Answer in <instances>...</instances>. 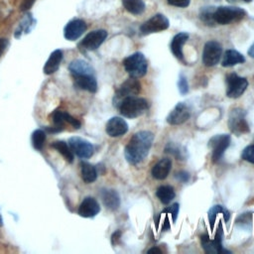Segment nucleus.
Wrapping results in <instances>:
<instances>
[{
	"instance_id": "nucleus-45",
	"label": "nucleus",
	"mask_w": 254,
	"mask_h": 254,
	"mask_svg": "<svg viewBox=\"0 0 254 254\" xmlns=\"http://www.w3.org/2000/svg\"><path fill=\"white\" fill-rule=\"evenodd\" d=\"M3 225V219H2V216L0 215V226Z\"/></svg>"
},
{
	"instance_id": "nucleus-21",
	"label": "nucleus",
	"mask_w": 254,
	"mask_h": 254,
	"mask_svg": "<svg viewBox=\"0 0 254 254\" xmlns=\"http://www.w3.org/2000/svg\"><path fill=\"white\" fill-rule=\"evenodd\" d=\"M101 199L104 205L110 210H116L120 205V197L116 190H102Z\"/></svg>"
},
{
	"instance_id": "nucleus-13",
	"label": "nucleus",
	"mask_w": 254,
	"mask_h": 254,
	"mask_svg": "<svg viewBox=\"0 0 254 254\" xmlns=\"http://www.w3.org/2000/svg\"><path fill=\"white\" fill-rule=\"evenodd\" d=\"M107 37L105 30H95L88 33L81 41V47L87 51H94L104 42Z\"/></svg>"
},
{
	"instance_id": "nucleus-2",
	"label": "nucleus",
	"mask_w": 254,
	"mask_h": 254,
	"mask_svg": "<svg viewBox=\"0 0 254 254\" xmlns=\"http://www.w3.org/2000/svg\"><path fill=\"white\" fill-rule=\"evenodd\" d=\"M117 107L124 117L132 119L143 115L149 108V103L144 98L130 96L123 99Z\"/></svg>"
},
{
	"instance_id": "nucleus-30",
	"label": "nucleus",
	"mask_w": 254,
	"mask_h": 254,
	"mask_svg": "<svg viewBox=\"0 0 254 254\" xmlns=\"http://www.w3.org/2000/svg\"><path fill=\"white\" fill-rule=\"evenodd\" d=\"M46 140V133L43 130H35L32 134V144L35 149L41 150Z\"/></svg>"
},
{
	"instance_id": "nucleus-4",
	"label": "nucleus",
	"mask_w": 254,
	"mask_h": 254,
	"mask_svg": "<svg viewBox=\"0 0 254 254\" xmlns=\"http://www.w3.org/2000/svg\"><path fill=\"white\" fill-rule=\"evenodd\" d=\"M246 12L238 7L232 6H220L214 9L213 19L216 24L228 25L232 22H237L243 19Z\"/></svg>"
},
{
	"instance_id": "nucleus-18",
	"label": "nucleus",
	"mask_w": 254,
	"mask_h": 254,
	"mask_svg": "<svg viewBox=\"0 0 254 254\" xmlns=\"http://www.w3.org/2000/svg\"><path fill=\"white\" fill-rule=\"evenodd\" d=\"M100 211V206L97 200L91 196L85 197L79 205L78 214L82 217H93Z\"/></svg>"
},
{
	"instance_id": "nucleus-10",
	"label": "nucleus",
	"mask_w": 254,
	"mask_h": 254,
	"mask_svg": "<svg viewBox=\"0 0 254 254\" xmlns=\"http://www.w3.org/2000/svg\"><path fill=\"white\" fill-rule=\"evenodd\" d=\"M230 144V136L227 134H218L210 138L208 147L212 150V161L218 162L224 154V151Z\"/></svg>"
},
{
	"instance_id": "nucleus-27",
	"label": "nucleus",
	"mask_w": 254,
	"mask_h": 254,
	"mask_svg": "<svg viewBox=\"0 0 254 254\" xmlns=\"http://www.w3.org/2000/svg\"><path fill=\"white\" fill-rule=\"evenodd\" d=\"M81 177L82 180L86 184H90L94 182L97 178V171L94 166H92L89 163L82 162L81 163Z\"/></svg>"
},
{
	"instance_id": "nucleus-31",
	"label": "nucleus",
	"mask_w": 254,
	"mask_h": 254,
	"mask_svg": "<svg viewBox=\"0 0 254 254\" xmlns=\"http://www.w3.org/2000/svg\"><path fill=\"white\" fill-rule=\"evenodd\" d=\"M213 12L214 8L213 7H204L200 10V19L202 22H204L206 25L210 26L213 25L214 19H213Z\"/></svg>"
},
{
	"instance_id": "nucleus-12",
	"label": "nucleus",
	"mask_w": 254,
	"mask_h": 254,
	"mask_svg": "<svg viewBox=\"0 0 254 254\" xmlns=\"http://www.w3.org/2000/svg\"><path fill=\"white\" fill-rule=\"evenodd\" d=\"M68 145L76 156L82 159L90 158L93 154V146L88 141L79 138V137H72L68 140Z\"/></svg>"
},
{
	"instance_id": "nucleus-39",
	"label": "nucleus",
	"mask_w": 254,
	"mask_h": 254,
	"mask_svg": "<svg viewBox=\"0 0 254 254\" xmlns=\"http://www.w3.org/2000/svg\"><path fill=\"white\" fill-rule=\"evenodd\" d=\"M120 237H121V231H115L113 234H112V236H111V242H112V244L113 245H116L118 242H119V240H120Z\"/></svg>"
},
{
	"instance_id": "nucleus-28",
	"label": "nucleus",
	"mask_w": 254,
	"mask_h": 254,
	"mask_svg": "<svg viewBox=\"0 0 254 254\" xmlns=\"http://www.w3.org/2000/svg\"><path fill=\"white\" fill-rule=\"evenodd\" d=\"M218 213H222L223 214V217H224V220L227 221L230 217V213L229 211L224 208L222 205H213L209 210H208V220H209V225H210V228L212 229L213 228V225H214V222H215V219H216V215Z\"/></svg>"
},
{
	"instance_id": "nucleus-33",
	"label": "nucleus",
	"mask_w": 254,
	"mask_h": 254,
	"mask_svg": "<svg viewBox=\"0 0 254 254\" xmlns=\"http://www.w3.org/2000/svg\"><path fill=\"white\" fill-rule=\"evenodd\" d=\"M178 87H179V90L181 92V94H187L188 91H189V84H188V80H187V77L181 73L180 76H179V80H178Z\"/></svg>"
},
{
	"instance_id": "nucleus-41",
	"label": "nucleus",
	"mask_w": 254,
	"mask_h": 254,
	"mask_svg": "<svg viewBox=\"0 0 254 254\" xmlns=\"http://www.w3.org/2000/svg\"><path fill=\"white\" fill-rule=\"evenodd\" d=\"M177 178L183 182H187L189 180V174L186 172H180L177 174Z\"/></svg>"
},
{
	"instance_id": "nucleus-47",
	"label": "nucleus",
	"mask_w": 254,
	"mask_h": 254,
	"mask_svg": "<svg viewBox=\"0 0 254 254\" xmlns=\"http://www.w3.org/2000/svg\"><path fill=\"white\" fill-rule=\"evenodd\" d=\"M242 1H244V2H247V3H248V2H251L252 0H242Z\"/></svg>"
},
{
	"instance_id": "nucleus-29",
	"label": "nucleus",
	"mask_w": 254,
	"mask_h": 254,
	"mask_svg": "<svg viewBox=\"0 0 254 254\" xmlns=\"http://www.w3.org/2000/svg\"><path fill=\"white\" fill-rule=\"evenodd\" d=\"M52 146L59 151V153L69 163L73 161V154L68 144H66L64 141H56L53 142Z\"/></svg>"
},
{
	"instance_id": "nucleus-6",
	"label": "nucleus",
	"mask_w": 254,
	"mask_h": 254,
	"mask_svg": "<svg viewBox=\"0 0 254 254\" xmlns=\"http://www.w3.org/2000/svg\"><path fill=\"white\" fill-rule=\"evenodd\" d=\"M226 95L230 98H238L243 94L248 86V81L245 77L239 76L237 73L232 72L227 74L226 78Z\"/></svg>"
},
{
	"instance_id": "nucleus-20",
	"label": "nucleus",
	"mask_w": 254,
	"mask_h": 254,
	"mask_svg": "<svg viewBox=\"0 0 254 254\" xmlns=\"http://www.w3.org/2000/svg\"><path fill=\"white\" fill-rule=\"evenodd\" d=\"M172 168V161L169 158L161 159L152 168V176L157 180H164L168 177Z\"/></svg>"
},
{
	"instance_id": "nucleus-7",
	"label": "nucleus",
	"mask_w": 254,
	"mask_h": 254,
	"mask_svg": "<svg viewBox=\"0 0 254 254\" xmlns=\"http://www.w3.org/2000/svg\"><path fill=\"white\" fill-rule=\"evenodd\" d=\"M228 127L230 131L236 135L249 132V126L245 119V112L241 108H234L228 116Z\"/></svg>"
},
{
	"instance_id": "nucleus-38",
	"label": "nucleus",
	"mask_w": 254,
	"mask_h": 254,
	"mask_svg": "<svg viewBox=\"0 0 254 254\" xmlns=\"http://www.w3.org/2000/svg\"><path fill=\"white\" fill-rule=\"evenodd\" d=\"M35 1L36 0H22L21 6H20L21 11H26V10L30 9L33 6V4L35 3Z\"/></svg>"
},
{
	"instance_id": "nucleus-5",
	"label": "nucleus",
	"mask_w": 254,
	"mask_h": 254,
	"mask_svg": "<svg viewBox=\"0 0 254 254\" xmlns=\"http://www.w3.org/2000/svg\"><path fill=\"white\" fill-rule=\"evenodd\" d=\"M140 91H141L140 82L137 80V78L130 76V78L126 79L120 85V87L116 90L113 98L114 105L117 107L123 99L130 96H136L137 94L140 93Z\"/></svg>"
},
{
	"instance_id": "nucleus-8",
	"label": "nucleus",
	"mask_w": 254,
	"mask_h": 254,
	"mask_svg": "<svg viewBox=\"0 0 254 254\" xmlns=\"http://www.w3.org/2000/svg\"><path fill=\"white\" fill-rule=\"evenodd\" d=\"M169 25H170V22L165 15L156 14L141 25L140 34L149 35L153 33H158L168 29Z\"/></svg>"
},
{
	"instance_id": "nucleus-22",
	"label": "nucleus",
	"mask_w": 254,
	"mask_h": 254,
	"mask_svg": "<svg viewBox=\"0 0 254 254\" xmlns=\"http://www.w3.org/2000/svg\"><path fill=\"white\" fill-rule=\"evenodd\" d=\"M63 60V52L61 50H56L54 51L49 60L46 62L45 66H44V72L46 74H52L54 73L60 66V64Z\"/></svg>"
},
{
	"instance_id": "nucleus-24",
	"label": "nucleus",
	"mask_w": 254,
	"mask_h": 254,
	"mask_svg": "<svg viewBox=\"0 0 254 254\" xmlns=\"http://www.w3.org/2000/svg\"><path fill=\"white\" fill-rule=\"evenodd\" d=\"M68 68L72 75L83 74V73H94L93 68L90 66V64L82 60H75L71 62L68 65Z\"/></svg>"
},
{
	"instance_id": "nucleus-11",
	"label": "nucleus",
	"mask_w": 254,
	"mask_h": 254,
	"mask_svg": "<svg viewBox=\"0 0 254 254\" xmlns=\"http://www.w3.org/2000/svg\"><path fill=\"white\" fill-rule=\"evenodd\" d=\"M221 237H222V228L219 224V228L217 229L216 235L213 239H210L207 234H203L200 237L201 245L204 251L208 254H220V253H229L227 250L222 248L221 245Z\"/></svg>"
},
{
	"instance_id": "nucleus-23",
	"label": "nucleus",
	"mask_w": 254,
	"mask_h": 254,
	"mask_svg": "<svg viewBox=\"0 0 254 254\" xmlns=\"http://www.w3.org/2000/svg\"><path fill=\"white\" fill-rule=\"evenodd\" d=\"M244 62H245V58L242 54H240L239 52H237L235 50L230 49L224 53L221 64L224 67H228V66H233L238 64H242Z\"/></svg>"
},
{
	"instance_id": "nucleus-17",
	"label": "nucleus",
	"mask_w": 254,
	"mask_h": 254,
	"mask_svg": "<svg viewBox=\"0 0 254 254\" xmlns=\"http://www.w3.org/2000/svg\"><path fill=\"white\" fill-rule=\"evenodd\" d=\"M74 84L78 88L87 90L89 92H95L97 89V82L94 73H83L72 75Z\"/></svg>"
},
{
	"instance_id": "nucleus-14",
	"label": "nucleus",
	"mask_w": 254,
	"mask_h": 254,
	"mask_svg": "<svg viewBox=\"0 0 254 254\" xmlns=\"http://www.w3.org/2000/svg\"><path fill=\"white\" fill-rule=\"evenodd\" d=\"M190 115L189 107L184 102H179L167 116V122L171 125H179L186 122Z\"/></svg>"
},
{
	"instance_id": "nucleus-43",
	"label": "nucleus",
	"mask_w": 254,
	"mask_h": 254,
	"mask_svg": "<svg viewBox=\"0 0 254 254\" xmlns=\"http://www.w3.org/2000/svg\"><path fill=\"white\" fill-rule=\"evenodd\" d=\"M248 55L254 59V43L251 45V47L248 50Z\"/></svg>"
},
{
	"instance_id": "nucleus-1",
	"label": "nucleus",
	"mask_w": 254,
	"mask_h": 254,
	"mask_svg": "<svg viewBox=\"0 0 254 254\" xmlns=\"http://www.w3.org/2000/svg\"><path fill=\"white\" fill-rule=\"evenodd\" d=\"M154 141V135L150 131H139L135 133L125 147L124 155L127 162L137 165L144 161Z\"/></svg>"
},
{
	"instance_id": "nucleus-25",
	"label": "nucleus",
	"mask_w": 254,
	"mask_h": 254,
	"mask_svg": "<svg viewBox=\"0 0 254 254\" xmlns=\"http://www.w3.org/2000/svg\"><path fill=\"white\" fill-rule=\"evenodd\" d=\"M123 7L133 15H140L145 11V3L143 0H122Z\"/></svg>"
},
{
	"instance_id": "nucleus-19",
	"label": "nucleus",
	"mask_w": 254,
	"mask_h": 254,
	"mask_svg": "<svg viewBox=\"0 0 254 254\" xmlns=\"http://www.w3.org/2000/svg\"><path fill=\"white\" fill-rule=\"evenodd\" d=\"M188 39H189V34L182 32L177 34L171 42V51L173 55L183 63H186L184 59V54H183V46L188 41Z\"/></svg>"
},
{
	"instance_id": "nucleus-16",
	"label": "nucleus",
	"mask_w": 254,
	"mask_h": 254,
	"mask_svg": "<svg viewBox=\"0 0 254 254\" xmlns=\"http://www.w3.org/2000/svg\"><path fill=\"white\" fill-rule=\"evenodd\" d=\"M105 130L110 137H119L128 131V124L123 118L115 116L107 121Z\"/></svg>"
},
{
	"instance_id": "nucleus-35",
	"label": "nucleus",
	"mask_w": 254,
	"mask_h": 254,
	"mask_svg": "<svg viewBox=\"0 0 254 254\" xmlns=\"http://www.w3.org/2000/svg\"><path fill=\"white\" fill-rule=\"evenodd\" d=\"M63 119L64 122H67L68 124L72 125L74 128H79L80 127V123L78 120H76L75 118H73L72 116H70L68 113L63 111Z\"/></svg>"
},
{
	"instance_id": "nucleus-37",
	"label": "nucleus",
	"mask_w": 254,
	"mask_h": 254,
	"mask_svg": "<svg viewBox=\"0 0 254 254\" xmlns=\"http://www.w3.org/2000/svg\"><path fill=\"white\" fill-rule=\"evenodd\" d=\"M167 2L175 7H180V8H186L190 5V0H167Z\"/></svg>"
},
{
	"instance_id": "nucleus-42",
	"label": "nucleus",
	"mask_w": 254,
	"mask_h": 254,
	"mask_svg": "<svg viewBox=\"0 0 254 254\" xmlns=\"http://www.w3.org/2000/svg\"><path fill=\"white\" fill-rule=\"evenodd\" d=\"M147 253L148 254H161L162 253V251H161V249H159L158 247H152L151 249H149L148 251H147Z\"/></svg>"
},
{
	"instance_id": "nucleus-9",
	"label": "nucleus",
	"mask_w": 254,
	"mask_h": 254,
	"mask_svg": "<svg viewBox=\"0 0 254 254\" xmlns=\"http://www.w3.org/2000/svg\"><path fill=\"white\" fill-rule=\"evenodd\" d=\"M222 54V47L216 41H208L205 43L202 51V63L205 66H213L218 64Z\"/></svg>"
},
{
	"instance_id": "nucleus-3",
	"label": "nucleus",
	"mask_w": 254,
	"mask_h": 254,
	"mask_svg": "<svg viewBox=\"0 0 254 254\" xmlns=\"http://www.w3.org/2000/svg\"><path fill=\"white\" fill-rule=\"evenodd\" d=\"M123 65L128 74L134 78L144 76L148 69L147 60L140 52H136L125 58L123 61Z\"/></svg>"
},
{
	"instance_id": "nucleus-34",
	"label": "nucleus",
	"mask_w": 254,
	"mask_h": 254,
	"mask_svg": "<svg viewBox=\"0 0 254 254\" xmlns=\"http://www.w3.org/2000/svg\"><path fill=\"white\" fill-rule=\"evenodd\" d=\"M236 223L238 225H241V226H251V213H243L241 214L237 220H236Z\"/></svg>"
},
{
	"instance_id": "nucleus-46",
	"label": "nucleus",
	"mask_w": 254,
	"mask_h": 254,
	"mask_svg": "<svg viewBox=\"0 0 254 254\" xmlns=\"http://www.w3.org/2000/svg\"><path fill=\"white\" fill-rule=\"evenodd\" d=\"M228 2H230V3H234V2H236L237 0H227Z\"/></svg>"
},
{
	"instance_id": "nucleus-15",
	"label": "nucleus",
	"mask_w": 254,
	"mask_h": 254,
	"mask_svg": "<svg viewBox=\"0 0 254 254\" xmlns=\"http://www.w3.org/2000/svg\"><path fill=\"white\" fill-rule=\"evenodd\" d=\"M86 30V24L83 20L74 19L66 24L64 30V38L68 41H74L78 39Z\"/></svg>"
},
{
	"instance_id": "nucleus-32",
	"label": "nucleus",
	"mask_w": 254,
	"mask_h": 254,
	"mask_svg": "<svg viewBox=\"0 0 254 254\" xmlns=\"http://www.w3.org/2000/svg\"><path fill=\"white\" fill-rule=\"evenodd\" d=\"M241 158L247 162L254 164V145L247 146L241 154Z\"/></svg>"
},
{
	"instance_id": "nucleus-26",
	"label": "nucleus",
	"mask_w": 254,
	"mask_h": 254,
	"mask_svg": "<svg viewBox=\"0 0 254 254\" xmlns=\"http://www.w3.org/2000/svg\"><path fill=\"white\" fill-rule=\"evenodd\" d=\"M156 195L164 204H168L175 198V190L171 186H161L156 191Z\"/></svg>"
},
{
	"instance_id": "nucleus-36",
	"label": "nucleus",
	"mask_w": 254,
	"mask_h": 254,
	"mask_svg": "<svg viewBox=\"0 0 254 254\" xmlns=\"http://www.w3.org/2000/svg\"><path fill=\"white\" fill-rule=\"evenodd\" d=\"M179 206H180L179 203H174V204H172L171 206H169L168 208H166V209L164 210V212H168V213H170V214L172 215L174 222L177 220V216H178L179 208H180Z\"/></svg>"
},
{
	"instance_id": "nucleus-40",
	"label": "nucleus",
	"mask_w": 254,
	"mask_h": 254,
	"mask_svg": "<svg viewBox=\"0 0 254 254\" xmlns=\"http://www.w3.org/2000/svg\"><path fill=\"white\" fill-rule=\"evenodd\" d=\"M7 46H8V40L5 38H0V57L6 50Z\"/></svg>"
},
{
	"instance_id": "nucleus-44",
	"label": "nucleus",
	"mask_w": 254,
	"mask_h": 254,
	"mask_svg": "<svg viewBox=\"0 0 254 254\" xmlns=\"http://www.w3.org/2000/svg\"><path fill=\"white\" fill-rule=\"evenodd\" d=\"M170 227V224H169V219L168 218H166L165 219V222H164V226H162V230L163 231H165L166 229H168Z\"/></svg>"
}]
</instances>
